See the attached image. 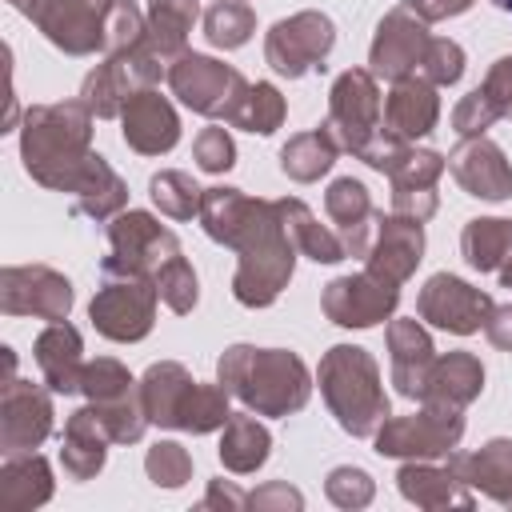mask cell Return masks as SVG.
<instances>
[{"mask_svg":"<svg viewBox=\"0 0 512 512\" xmlns=\"http://www.w3.org/2000/svg\"><path fill=\"white\" fill-rule=\"evenodd\" d=\"M196 220L208 232V240L236 252V276H232L236 304L272 308L288 288L300 256L284 232L276 200H260L240 188L216 184V188H204Z\"/></svg>","mask_w":512,"mask_h":512,"instance_id":"cell-1","label":"cell"},{"mask_svg":"<svg viewBox=\"0 0 512 512\" xmlns=\"http://www.w3.org/2000/svg\"><path fill=\"white\" fill-rule=\"evenodd\" d=\"M92 108L76 100L32 104L20 120L24 172L48 192H72L76 176L92 156Z\"/></svg>","mask_w":512,"mask_h":512,"instance_id":"cell-2","label":"cell"},{"mask_svg":"<svg viewBox=\"0 0 512 512\" xmlns=\"http://www.w3.org/2000/svg\"><path fill=\"white\" fill-rule=\"evenodd\" d=\"M216 380L256 416H292L312 396V372L292 348L228 344L216 360Z\"/></svg>","mask_w":512,"mask_h":512,"instance_id":"cell-3","label":"cell"},{"mask_svg":"<svg viewBox=\"0 0 512 512\" xmlns=\"http://www.w3.org/2000/svg\"><path fill=\"white\" fill-rule=\"evenodd\" d=\"M316 384H320V396H324L328 412L336 416V424L356 440H372L376 428L392 416V404H388V392L380 380V364L360 344H332L320 356Z\"/></svg>","mask_w":512,"mask_h":512,"instance_id":"cell-4","label":"cell"},{"mask_svg":"<svg viewBox=\"0 0 512 512\" xmlns=\"http://www.w3.org/2000/svg\"><path fill=\"white\" fill-rule=\"evenodd\" d=\"M164 80L184 108H192L208 120H224V124L236 120V112L252 88L240 68H232L216 56H204V52H188V48L168 64Z\"/></svg>","mask_w":512,"mask_h":512,"instance_id":"cell-5","label":"cell"},{"mask_svg":"<svg viewBox=\"0 0 512 512\" xmlns=\"http://www.w3.org/2000/svg\"><path fill=\"white\" fill-rule=\"evenodd\" d=\"M180 256V236L144 208H124L108 220V256L100 260L104 276H156L160 264Z\"/></svg>","mask_w":512,"mask_h":512,"instance_id":"cell-6","label":"cell"},{"mask_svg":"<svg viewBox=\"0 0 512 512\" xmlns=\"http://www.w3.org/2000/svg\"><path fill=\"white\" fill-rule=\"evenodd\" d=\"M324 128L340 144V152L356 156L384 132V96L380 80L368 68H344L328 88V116Z\"/></svg>","mask_w":512,"mask_h":512,"instance_id":"cell-7","label":"cell"},{"mask_svg":"<svg viewBox=\"0 0 512 512\" xmlns=\"http://www.w3.org/2000/svg\"><path fill=\"white\" fill-rule=\"evenodd\" d=\"M460 440H464V408L420 404L408 416H388L376 428L372 448L392 460H440L456 452Z\"/></svg>","mask_w":512,"mask_h":512,"instance_id":"cell-8","label":"cell"},{"mask_svg":"<svg viewBox=\"0 0 512 512\" xmlns=\"http://www.w3.org/2000/svg\"><path fill=\"white\" fill-rule=\"evenodd\" d=\"M64 56H92L108 44V12L116 0H8Z\"/></svg>","mask_w":512,"mask_h":512,"instance_id":"cell-9","label":"cell"},{"mask_svg":"<svg viewBox=\"0 0 512 512\" xmlns=\"http://www.w3.org/2000/svg\"><path fill=\"white\" fill-rule=\"evenodd\" d=\"M160 76H168V64L148 48H128V52H108L104 64H96L84 84H80V100L92 108L96 120H120L124 104L144 92V88H156Z\"/></svg>","mask_w":512,"mask_h":512,"instance_id":"cell-10","label":"cell"},{"mask_svg":"<svg viewBox=\"0 0 512 512\" xmlns=\"http://www.w3.org/2000/svg\"><path fill=\"white\" fill-rule=\"evenodd\" d=\"M156 276H104L96 296L88 300L92 328L112 344H136L156 324Z\"/></svg>","mask_w":512,"mask_h":512,"instance_id":"cell-11","label":"cell"},{"mask_svg":"<svg viewBox=\"0 0 512 512\" xmlns=\"http://www.w3.org/2000/svg\"><path fill=\"white\" fill-rule=\"evenodd\" d=\"M332 48H336V24L320 8L292 12L264 32V60L284 80H300L308 72H320L324 60L332 56Z\"/></svg>","mask_w":512,"mask_h":512,"instance_id":"cell-12","label":"cell"},{"mask_svg":"<svg viewBox=\"0 0 512 512\" xmlns=\"http://www.w3.org/2000/svg\"><path fill=\"white\" fill-rule=\"evenodd\" d=\"M80 392L88 396V404L100 412L112 444H136L148 428V412L140 400V380H132V372L116 360V356H96L84 364V380Z\"/></svg>","mask_w":512,"mask_h":512,"instance_id":"cell-13","label":"cell"},{"mask_svg":"<svg viewBox=\"0 0 512 512\" xmlns=\"http://www.w3.org/2000/svg\"><path fill=\"white\" fill-rule=\"evenodd\" d=\"M72 280L52 264H8L0 268V312L4 316H36V320H68L72 312Z\"/></svg>","mask_w":512,"mask_h":512,"instance_id":"cell-14","label":"cell"},{"mask_svg":"<svg viewBox=\"0 0 512 512\" xmlns=\"http://www.w3.org/2000/svg\"><path fill=\"white\" fill-rule=\"evenodd\" d=\"M396 304H400V284H392L368 268L336 276L320 292V308L336 328H376V324L392 320Z\"/></svg>","mask_w":512,"mask_h":512,"instance_id":"cell-15","label":"cell"},{"mask_svg":"<svg viewBox=\"0 0 512 512\" xmlns=\"http://www.w3.org/2000/svg\"><path fill=\"white\" fill-rule=\"evenodd\" d=\"M492 296L476 284H468L464 276H452V272H436L424 280L420 296H416V316L440 332H452V336H472L484 328L488 312H492Z\"/></svg>","mask_w":512,"mask_h":512,"instance_id":"cell-16","label":"cell"},{"mask_svg":"<svg viewBox=\"0 0 512 512\" xmlns=\"http://www.w3.org/2000/svg\"><path fill=\"white\" fill-rule=\"evenodd\" d=\"M432 44L428 20H420L408 4L388 8L376 24V36L368 44V72L376 80H404L416 76L424 64V52Z\"/></svg>","mask_w":512,"mask_h":512,"instance_id":"cell-17","label":"cell"},{"mask_svg":"<svg viewBox=\"0 0 512 512\" xmlns=\"http://www.w3.org/2000/svg\"><path fill=\"white\" fill-rule=\"evenodd\" d=\"M52 388L32 384V380H4L0 384V452L16 456V452H36L48 436H52Z\"/></svg>","mask_w":512,"mask_h":512,"instance_id":"cell-18","label":"cell"},{"mask_svg":"<svg viewBox=\"0 0 512 512\" xmlns=\"http://www.w3.org/2000/svg\"><path fill=\"white\" fill-rule=\"evenodd\" d=\"M448 172L476 200L500 204L512 196V164L504 148L488 136H460V144L448 152Z\"/></svg>","mask_w":512,"mask_h":512,"instance_id":"cell-19","label":"cell"},{"mask_svg":"<svg viewBox=\"0 0 512 512\" xmlns=\"http://www.w3.org/2000/svg\"><path fill=\"white\" fill-rule=\"evenodd\" d=\"M420 260H424V224L400 212H388V216L380 212L372 244L364 252V268L392 284H404L420 268Z\"/></svg>","mask_w":512,"mask_h":512,"instance_id":"cell-20","label":"cell"},{"mask_svg":"<svg viewBox=\"0 0 512 512\" xmlns=\"http://www.w3.org/2000/svg\"><path fill=\"white\" fill-rule=\"evenodd\" d=\"M120 136L140 156H164L180 144V116L160 88L136 92L120 112Z\"/></svg>","mask_w":512,"mask_h":512,"instance_id":"cell-21","label":"cell"},{"mask_svg":"<svg viewBox=\"0 0 512 512\" xmlns=\"http://www.w3.org/2000/svg\"><path fill=\"white\" fill-rule=\"evenodd\" d=\"M384 344H388V364H392V384L400 396L420 400L428 368L436 360V344L424 328V320L416 316H392L384 328Z\"/></svg>","mask_w":512,"mask_h":512,"instance_id":"cell-22","label":"cell"},{"mask_svg":"<svg viewBox=\"0 0 512 512\" xmlns=\"http://www.w3.org/2000/svg\"><path fill=\"white\" fill-rule=\"evenodd\" d=\"M440 120V96L436 84H428L424 76H404L392 80L388 96H384V132L396 140H424Z\"/></svg>","mask_w":512,"mask_h":512,"instance_id":"cell-23","label":"cell"},{"mask_svg":"<svg viewBox=\"0 0 512 512\" xmlns=\"http://www.w3.org/2000/svg\"><path fill=\"white\" fill-rule=\"evenodd\" d=\"M196 384H200V380H196L180 360H156V364H148L144 376H140V400H144L148 424H156V428H176V432H180Z\"/></svg>","mask_w":512,"mask_h":512,"instance_id":"cell-24","label":"cell"},{"mask_svg":"<svg viewBox=\"0 0 512 512\" xmlns=\"http://www.w3.org/2000/svg\"><path fill=\"white\" fill-rule=\"evenodd\" d=\"M396 488L408 504L440 512V508H472L476 492L452 472V464H432V460H404L396 472Z\"/></svg>","mask_w":512,"mask_h":512,"instance_id":"cell-25","label":"cell"},{"mask_svg":"<svg viewBox=\"0 0 512 512\" xmlns=\"http://www.w3.org/2000/svg\"><path fill=\"white\" fill-rule=\"evenodd\" d=\"M32 356H36V368L44 376V384L56 392V396H76L80 392V380H84V340L80 332L68 324V320H52L36 344H32Z\"/></svg>","mask_w":512,"mask_h":512,"instance_id":"cell-26","label":"cell"},{"mask_svg":"<svg viewBox=\"0 0 512 512\" xmlns=\"http://www.w3.org/2000/svg\"><path fill=\"white\" fill-rule=\"evenodd\" d=\"M324 212L336 224V232L344 240V252L364 260V252L372 244V232H376V216H380L372 208V196H368L364 180H356V176L332 180L328 192H324Z\"/></svg>","mask_w":512,"mask_h":512,"instance_id":"cell-27","label":"cell"},{"mask_svg":"<svg viewBox=\"0 0 512 512\" xmlns=\"http://www.w3.org/2000/svg\"><path fill=\"white\" fill-rule=\"evenodd\" d=\"M108 444H112V436H108L100 412L92 404L76 408L64 420V436H60V468H64V476L76 480V484L92 480L108 460Z\"/></svg>","mask_w":512,"mask_h":512,"instance_id":"cell-28","label":"cell"},{"mask_svg":"<svg viewBox=\"0 0 512 512\" xmlns=\"http://www.w3.org/2000/svg\"><path fill=\"white\" fill-rule=\"evenodd\" d=\"M448 464L472 492L512 508V440L496 436L476 452H448Z\"/></svg>","mask_w":512,"mask_h":512,"instance_id":"cell-29","label":"cell"},{"mask_svg":"<svg viewBox=\"0 0 512 512\" xmlns=\"http://www.w3.org/2000/svg\"><path fill=\"white\" fill-rule=\"evenodd\" d=\"M484 392V364L480 356L456 348V352H436L420 404H440V408H468L476 396Z\"/></svg>","mask_w":512,"mask_h":512,"instance_id":"cell-30","label":"cell"},{"mask_svg":"<svg viewBox=\"0 0 512 512\" xmlns=\"http://www.w3.org/2000/svg\"><path fill=\"white\" fill-rule=\"evenodd\" d=\"M56 492L52 464L40 452H16L0 464V508L4 512H32L48 504Z\"/></svg>","mask_w":512,"mask_h":512,"instance_id":"cell-31","label":"cell"},{"mask_svg":"<svg viewBox=\"0 0 512 512\" xmlns=\"http://www.w3.org/2000/svg\"><path fill=\"white\" fill-rule=\"evenodd\" d=\"M68 196H72V208L80 216H88V220H112L116 212L128 208V184H124V176L100 152L88 156V164L76 176Z\"/></svg>","mask_w":512,"mask_h":512,"instance_id":"cell-32","label":"cell"},{"mask_svg":"<svg viewBox=\"0 0 512 512\" xmlns=\"http://www.w3.org/2000/svg\"><path fill=\"white\" fill-rule=\"evenodd\" d=\"M276 212H280L284 232H288V240L296 244L300 256H308V260H316V264H340V260L348 256L340 232L328 228V224H320L316 212H312L300 196H284V200H276Z\"/></svg>","mask_w":512,"mask_h":512,"instance_id":"cell-33","label":"cell"},{"mask_svg":"<svg viewBox=\"0 0 512 512\" xmlns=\"http://www.w3.org/2000/svg\"><path fill=\"white\" fill-rule=\"evenodd\" d=\"M220 464L236 476H252L256 468L268 464L272 456V432L268 424L256 420V412H232L228 424L220 428V448H216Z\"/></svg>","mask_w":512,"mask_h":512,"instance_id":"cell-34","label":"cell"},{"mask_svg":"<svg viewBox=\"0 0 512 512\" xmlns=\"http://www.w3.org/2000/svg\"><path fill=\"white\" fill-rule=\"evenodd\" d=\"M148 36L144 44L172 64L184 48H188V32L200 20V0H148Z\"/></svg>","mask_w":512,"mask_h":512,"instance_id":"cell-35","label":"cell"},{"mask_svg":"<svg viewBox=\"0 0 512 512\" xmlns=\"http://www.w3.org/2000/svg\"><path fill=\"white\" fill-rule=\"evenodd\" d=\"M336 156H340V144L320 124V128H308V132L288 136V144L280 148V172L288 180H296V184H312V180H320V176L332 172Z\"/></svg>","mask_w":512,"mask_h":512,"instance_id":"cell-36","label":"cell"},{"mask_svg":"<svg viewBox=\"0 0 512 512\" xmlns=\"http://www.w3.org/2000/svg\"><path fill=\"white\" fill-rule=\"evenodd\" d=\"M460 252L476 272H500L512 256V220L504 216H472L460 232Z\"/></svg>","mask_w":512,"mask_h":512,"instance_id":"cell-37","label":"cell"},{"mask_svg":"<svg viewBox=\"0 0 512 512\" xmlns=\"http://www.w3.org/2000/svg\"><path fill=\"white\" fill-rule=\"evenodd\" d=\"M252 32H256V12L244 0H216V4H208L204 36H208L212 48H224V52L244 48L252 40Z\"/></svg>","mask_w":512,"mask_h":512,"instance_id":"cell-38","label":"cell"},{"mask_svg":"<svg viewBox=\"0 0 512 512\" xmlns=\"http://www.w3.org/2000/svg\"><path fill=\"white\" fill-rule=\"evenodd\" d=\"M148 196H152V204H156L164 216H172V220H192V216H200L204 188H200L188 172H180V168H160V172L148 180Z\"/></svg>","mask_w":512,"mask_h":512,"instance_id":"cell-39","label":"cell"},{"mask_svg":"<svg viewBox=\"0 0 512 512\" xmlns=\"http://www.w3.org/2000/svg\"><path fill=\"white\" fill-rule=\"evenodd\" d=\"M284 116H288V104H284L280 88L268 84V80H256V84L248 88V96H244V104H240L232 128H244V132H252V136H272V132L284 124Z\"/></svg>","mask_w":512,"mask_h":512,"instance_id":"cell-40","label":"cell"},{"mask_svg":"<svg viewBox=\"0 0 512 512\" xmlns=\"http://www.w3.org/2000/svg\"><path fill=\"white\" fill-rule=\"evenodd\" d=\"M144 472L156 488H184L192 480V452L180 440H156L144 452Z\"/></svg>","mask_w":512,"mask_h":512,"instance_id":"cell-41","label":"cell"},{"mask_svg":"<svg viewBox=\"0 0 512 512\" xmlns=\"http://www.w3.org/2000/svg\"><path fill=\"white\" fill-rule=\"evenodd\" d=\"M156 292L160 300L176 312V316H188L200 300V280H196V268L184 260V256H172L168 264H160L156 272Z\"/></svg>","mask_w":512,"mask_h":512,"instance_id":"cell-42","label":"cell"},{"mask_svg":"<svg viewBox=\"0 0 512 512\" xmlns=\"http://www.w3.org/2000/svg\"><path fill=\"white\" fill-rule=\"evenodd\" d=\"M324 496H328L336 508L356 512V508H368V504H372L376 480H372V472H364V468H356V464H340V468H332V472L324 476Z\"/></svg>","mask_w":512,"mask_h":512,"instance_id":"cell-43","label":"cell"},{"mask_svg":"<svg viewBox=\"0 0 512 512\" xmlns=\"http://www.w3.org/2000/svg\"><path fill=\"white\" fill-rule=\"evenodd\" d=\"M464 48L456 44V40H448V36H432V44H428V52H424V64H420V72L416 76H424L428 84H436V88H448V84H456L460 76H464Z\"/></svg>","mask_w":512,"mask_h":512,"instance_id":"cell-44","label":"cell"},{"mask_svg":"<svg viewBox=\"0 0 512 512\" xmlns=\"http://www.w3.org/2000/svg\"><path fill=\"white\" fill-rule=\"evenodd\" d=\"M192 160H196V168L220 176V172H228V168L236 164V140L228 136L224 124H208V128H200L196 140H192Z\"/></svg>","mask_w":512,"mask_h":512,"instance_id":"cell-45","label":"cell"},{"mask_svg":"<svg viewBox=\"0 0 512 512\" xmlns=\"http://www.w3.org/2000/svg\"><path fill=\"white\" fill-rule=\"evenodd\" d=\"M500 120L496 100L484 88H472L468 96H460V104L452 108V128L460 136H488V128Z\"/></svg>","mask_w":512,"mask_h":512,"instance_id":"cell-46","label":"cell"},{"mask_svg":"<svg viewBox=\"0 0 512 512\" xmlns=\"http://www.w3.org/2000/svg\"><path fill=\"white\" fill-rule=\"evenodd\" d=\"M248 508H256V512H300L304 492L292 488L288 480H268L256 492H248Z\"/></svg>","mask_w":512,"mask_h":512,"instance_id":"cell-47","label":"cell"},{"mask_svg":"<svg viewBox=\"0 0 512 512\" xmlns=\"http://www.w3.org/2000/svg\"><path fill=\"white\" fill-rule=\"evenodd\" d=\"M480 88L496 100L500 116H508V120H512V56L492 60V64H488V72H484V84H480Z\"/></svg>","mask_w":512,"mask_h":512,"instance_id":"cell-48","label":"cell"},{"mask_svg":"<svg viewBox=\"0 0 512 512\" xmlns=\"http://www.w3.org/2000/svg\"><path fill=\"white\" fill-rule=\"evenodd\" d=\"M200 508H228V512H240V508H248V492H240L232 480H208V492H204Z\"/></svg>","mask_w":512,"mask_h":512,"instance_id":"cell-49","label":"cell"},{"mask_svg":"<svg viewBox=\"0 0 512 512\" xmlns=\"http://www.w3.org/2000/svg\"><path fill=\"white\" fill-rule=\"evenodd\" d=\"M484 336L492 348L512 352V304H492V312L484 320Z\"/></svg>","mask_w":512,"mask_h":512,"instance_id":"cell-50","label":"cell"},{"mask_svg":"<svg viewBox=\"0 0 512 512\" xmlns=\"http://www.w3.org/2000/svg\"><path fill=\"white\" fill-rule=\"evenodd\" d=\"M476 0H408V8L420 16V20H448V16H460V12H468Z\"/></svg>","mask_w":512,"mask_h":512,"instance_id":"cell-51","label":"cell"},{"mask_svg":"<svg viewBox=\"0 0 512 512\" xmlns=\"http://www.w3.org/2000/svg\"><path fill=\"white\" fill-rule=\"evenodd\" d=\"M496 276H500V284H504V288H512V256L500 264V272H496Z\"/></svg>","mask_w":512,"mask_h":512,"instance_id":"cell-52","label":"cell"},{"mask_svg":"<svg viewBox=\"0 0 512 512\" xmlns=\"http://www.w3.org/2000/svg\"><path fill=\"white\" fill-rule=\"evenodd\" d=\"M492 4H496L500 12H508V16H512V0H492Z\"/></svg>","mask_w":512,"mask_h":512,"instance_id":"cell-53","label":"cell"}]
</instances>
